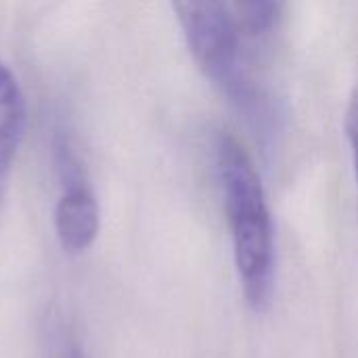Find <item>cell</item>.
I'll return each mask as SVG.
<instances>
[{
    "label": "cell",
    "instance_id": "obj_6",
    "mask_svg": "<svg viewBox=\"0 0 358 358\" xmlns=\"http://www.w3.org/2000/svg\"><path fill=\"white\" fill-rule=\"evenodd\" d=\"M346 134H348V143H350V149H352V159H355L358 182V86L355 88L352 96H350L348 111H346Z\"/></svg>",
    "mask_w": 358,
    "mask_h": 358
},
{
    "label": "cell",
    "instance_id": "obj_4",
    "mask_svg": "<svg viewBox=\"0 0 358 358\" xmlns=\"http://www.w3.org/2000/svg\"><path fill=\"white\" fill-rule=\"evenodd\" d=\"M25 126V103L13 73L0 63V187L13 164Z\"/></svg>",
    "mask_w": 358,
    "mask_h": 358
},
{
    "label": "cell",
    "instance_id": "obj_1",
    "mask_svg": "<svg viewBox=\"0 0 358 358\" xmlns=\"http://www.w3.org/2000/svg\"><path fill=\"white\" fill-rule=\"evenodd\" d=\"M214 157L239 285L248 306L262 313L273 302L277 271L275 231L264 187L250 155L229 130L216 134Z\"/></svg>",
    "mask_w": 358,
    "mask_h": 358
},
{
    "label": "cell",
    "instance_id": "obj_5",
    "mask_svg": "<svg viewBox=\"0 0 358 358\" xmlns=\"http://www.w3.org/2000/svg\"><path fill=\"white\" fill-rule=\"evenodd\" d=\"M239 15L254 36H264L273 29L279 15V0H237Z\"/></svg>",
    "mask_w": 358,
    "mask_h": 358
},
{
    "label": "cell",
    "instance_id": "obj_2",
    "mask_svg": "<svg viewBox=\"0 0 358 358\" xmlns=\"http://www.w3.org/2000/svg\"><path fill=\"white\" fill-rule=\"evenodd\" d=\"M172 6L197 67L256 130L268 136L275 122L273 103L239 61V34L227 4L222 0H172Z\"/></svg>",
    "mask_w": 358,
    "mask_h": 358
},
{
    "label": "cell",
    "instance_id": "obj_3",
    "mask_svg": "<svg viewBox=\"0 0 358 358\" xmlns=\"http://www.w3.org/2000/svg\"><path fill=\"white\" fill-rule=\"evenodd\" d=\"M57 237L65 252H86L99 235V206L86 182L65 187L55 210Z\"/></svg>",
    "mask_w": 358,
    "mask_h": 358
},
{
    "label": "cell",
    "instance_id": "obj_7",
    "mask_svg": "<svg viewBox=\"0 0 358 358\" xmlns=\"http://www.w3.org/2000/svg\"><path fill=\"white\" fill-rule=\"evenodd\" d=\"M63 358H84V355L76 348V346H69V350H67V355Z\"/></svg>",
    "mask_w": 358,
    "mask_h": 358
}]
</instances>
